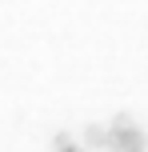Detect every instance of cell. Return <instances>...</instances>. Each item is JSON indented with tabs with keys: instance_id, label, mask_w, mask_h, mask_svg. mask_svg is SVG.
<instances>
[{
	"instance_id": "6da1fadb",
	"label": "cell",
	"mask_w": 148,
	"mask_h": 152,
	"mask_svg": "<svg viewBox=\"0 0 148 152\" xmlns=\"http://www.w3.org/2000/svg\"><path fill=\"white\" fill-rule=\"evenodd\" d=\"M108 128H112V152H144L148 136L132 124V116H116Z\"/></svg>"
},
{
	"instance_id": "7a4b0ae2",
	"label": "cell",
	"mask_w": 148,
	"mask_h": 152,
	"mask_svg": "<svg viewBox=\"0 0 148 152\" xmlns=\"http://www.w3.org/2000/svg\"><path fill=\"white\" fill-rule=\"evenodd\" d=\"M84 144L112 152V128H108V124H88V128H84Z\"/></svg>"
},
{
	"instance_id": "3957f363",
	"label": "cell",
	"mask_w": 148,
	"mask_h": 152,
	"mask_svg": "<svg viewBox=\"0 0 148 152\" xmlns=\"http://www.w3.org/2000/svg\"><path fill=\"white\" fill-rule=\"evenodd\" d=\"M56 152H80V148L72 144V136H56Z\"/></svg>"
}]
</instances>
